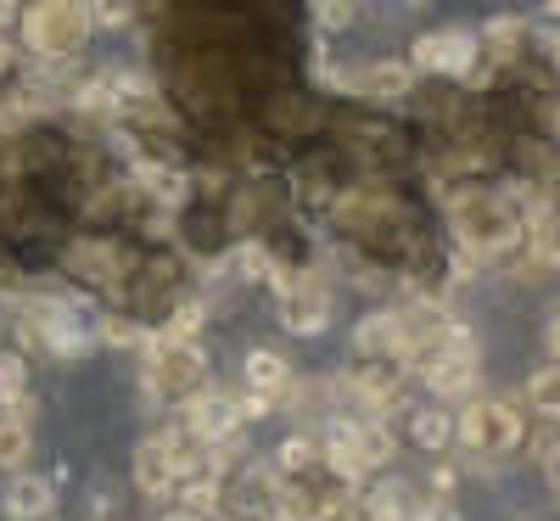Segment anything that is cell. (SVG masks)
Wrapping results in <instances>:
<instances>
[{
  "label": "cell",
  "instance_id": "1",
  "mask_svg": "<svg viewBox=\"0 0 560 521\" xmlns=\"http://www.w3.org/2000/svg\"><path fill=\"white\" fill-rule=\"evenodd\" d=\"M454 235L471 258H504L522 242V213L493 192H459L454 197Z\"/></svg>",
  "mask_w": 560,
  "mask_h": 521
},
{
  "label": "cell",
  "instance_id": "2",
  "mask_svg": "<svg viewBox=\"0 0 560 521\" xmlns=\"http://www.w3.org/2000/svg\"><path fill=\"white\" fill-rule=\"evenodd\" d=\"M96 28V0H34L23 12V39L39 57H68Z\"/></svg>",
  "mask_w": 560,
  "mask_h": 521
},
{
  "label": "cell",
  "instance_id": "3",
  "mask_svg": "<svg viewBox=\"0 0 560 521\" xmlns=\"http://www.w3.org/2000/svg\"><path fill=\"white\" fill-rule=\"evenodd\" d=\"M197 387H208V354L197 343L152 337L147 343V398L179 404V398H191Z\"/></svg>",
  "mask_w": 560,
  "mask_h": 521
},
{
  "label": "cell",
  "instance_id": "4",
  "mask_svg": "<svg viewBox=\"0 0 560 521\" xmlns=\"http://www.w3.org/2000/svg\"><path fill=\"white\" fill-rule=\"evenodd\" d=\"M23 343L57 354V359H79V354H90L96 331H90V320H84L79 309H68V303H28V314H23Z\"/></svg>",
  "mask_w": 560,
  "mask_h": 521
},
{
  "label": "cell",
  "instance_id": "5",
  "mask_svg": "<svg viewBox=\"0 0 560 521\" xmlns=\"http://www.w3.org/2000/svg\"><path fill=\"white\" fill-rule=\"evenodd\" d=\"M454 432H459L465 449H477V454H510L522 443V409L504 404V398H471Z\"/></svg>",
  "mask_w": 560,
  "mask_h": 521
},
{
  "label": "cell",
  "instance_id": "6",
  "mask_svg": "<svg viewBox=\"0 0 560 521\" xmlns=\"http://www.w3.org/2000/svg\"><path fill=\"white\" fill-rule=\"evenodd\" d=\"M404 382H409V364L404 359H370V354H353L348 375H342V393L359 398L370 415H387L398 398H404Z\"/></svg>",
  "mask_w": 560,
  "mask_h": 521
},
{
  "label": "cell",
  "instance_id": "7",
  "mask_svg": "<svg viewBox=\"0 0 560 521\" xmlns=\"http://www.w3.org/2000/svg\"><path fill=\"white\" fill-rule=\"evenodd\" d=\"M280 325H287L292 337H314V331L331 325V298H325V287H314V275L280 287Z\"/></svg>",
  "mask_w": 560,
  "mask_h": 521
},
{
  "label": "cell",
  "instance_id": "8",
  "mask_svg": "<svg viewBox=\"0 0 560 521\" xmlns=\"http://www.w3.org/2000/svg\"><path fill=\"white\" fill-rule=\"evenodd\" d=\"M236 426H242L236 398L208 393V387H197L191 398H185V432H191L197 443H224V438H236Z\"/></svg>",
  "mask_w": 560,
  "mask_h": 521
},
{
  "label": "cell",
  "instance_id": "9",
  "mask_svg": "<svg viewBox=\"0 0 560 521\" xmlns=\"http://www.w3.org/2000/svg\"><path fill=\"white\" fill-rule=\"evenodd\" d=\"M415 62L420 68H432V73H471L477 62V34H465V28H438L415 45Z\"/></svg>",
  "mask_w": 560,
  "mask_h": 521
},
{
  "label": "cell",
  "instance_id": "10",
  "mask_svg": "<svg viewBox=\"0 0 560 521\" xmlns=\"http://www.w3.org/2000/svg\"><path fill=\"white\" fill-rule=\"evenodd\" d=\"M353 354H370V359H404V364H409V331H404L398 309L364 314V320L353 325Z\"/></svg>",
  "mask_w": 560,
  "mask_h": 521
},
{
  "label": "cell",
  "instance_id": "11",
  "mask_svg": "<svg viewBox=\"0 0 560 521\" xmlns=\"http://www.w3.org/2000/svg\"><path fill=\"white\" fill-rule=\"evenodd\" d=\"M174 483H179L174 443L168 438H147V443L135 449V488L147 494V499H163V494H174Z\"/></svg>",
  "mask_w": 560,
  "mask_h": 521
},
{
  "label": "cell",
  "instance_id": "12",
  "mask_svg": "<svg viewBox=\"0 0 560 521\" xmlns=\"http://www.w3.org/2000/svg\"><path fill=\"white\" fill-rule=\"evenodd\" d=\"M319 460L337 471L342 483H364L370 471L359 465V449H353V420H331L325 426V443H319Z\"/></svg>",
  "mask_w": 560,
  "mask_h": 521
},
{
  "label": "cell",
  "instance_id": "13",
  "mask_svg": "<svg viewBox=\"0 0 560 521\" xmlns=\"http://www.w3.org/2000/svg\"><path fill=\"white\" fill-rule=\"evenodd\" d=\"M51 510H57V488L45 483V477H18L7 488V516L12 521H45Z\"/></svg>",
  "mask_w": 560,
  "mask_h": 521
},
{
  "label": "cell",
  "instance_id": "14",
  "mask_svg": "<svg viewBox=\"0 0 560 521\" xmlns=\"http://www.w3.org/2000/svg\"><path fill=\"white\" fill-rule=\"evenodd\" d=\"M292 387V364L269 354V348H253L247 354V393H264V398H280Z\"/></svg>",
  "mask_w": 560,
  "mask_h": 521
},
{
  "label": "cell",
  "instance_id": "15",
  "mask_svg": "<svg viewBox=\"0 0 560 521\" xmlns=\"http://www.w3.org/2000/svg\"><path fill=\"white\" fill-rule=\"evenodd\" d=\"M353 449H359V465L364 471H376V465H387L393 460V426L382 420V415H370V420H353Z\"/></svg>",
  "mask_w": 560,
  "mask_h": 521
},
{
  "label": "cell",
  "instance_id": "16",
  "mask_svg": "<svg viewBox=\"0 0 560 521\" xmlns=\"http://www.w3.org/2000/svg\"><path fill=\"white\" fill-rule=\"evenodd\" d=\"M522 39H527V23H522V18H493L488 34H482L477 45H488L493 62H504V57H516V51H522Z\"/></svg>",
  "mask_w": 560,
  "mask_h": 521
},
{
  "label": "cell",
  "instance_id": "17",
  "mask_svg": "<svg viewBox=\"0 0 560 521\" xmlns=\"http://www.w3.org/2000/svg\"><path fill=\"white\" fill-rule=\"evenodd\" d=\"M409 84H415V73L404 62H382V68H370L353 90H364V96H404Z\"/></svg>",
  "mask_w": 560,
  "mask_h": 521
},
{
  "label": "cell",
  "instance_id": "18",
  "mask_svg": "<svg viewBox=\"0 0 560 521\" xmlns=\"http://www.w3.org/2000/svg\"><path fill=\"white\" fill-rule=\"evenodd\" d=\"M314 465H319V443L308 432H292L280 443V477H308Z\"/></svg>",
  "mask_w": 560,
  "mask_h": 521
},
{
  "label": "cell",
  "instance_id": "19",
  "mask_svg": "<svg viewBox=\"0 0 560 521\" xmlns=\"http://www.w3.org/2000/svg\"><path fill=\"white\" fill-rule=\"evenodd\" d=\"M174 488H179V505H185V510H197V516H213V510L224 505L219 477H185V483H174Z\"/></svg>",
  "mask_w": 560,
  "mask_h": 521
},
{
  "label": "cell",
  "instance_id": "20",
  "mask_svg": "<svg viewBox=\"0 0 560 521\" xmlns=\"http://www.w3.org/2000/svg\"><path fill=\"white\" fill-rule=\"evenodd\" d=\"M28 449H34V432H28V426L12 420V415H0V465L18 471V465L28 460Z\"/></svg>",
  "mask_w": 560,
  "mask_h": 521
},
{
  "label": "cell",
  "instance_id": "21",
  "mask_svg": "<svg viewBox=\"0 0 560 521\" xmlns=\"http://www.w3.org/2000/svg\"><path fill=\"white\" fill-rule=\"evenodd\" d=\"M448 432H454V426H448L443 409H420V415L409 420V438H415L420 449H448Z\"/></svg>",
  "mask_w": 560,
  "mask_h": 521
},
{
  "label": "cell",
  "instance_id": "22",
  "mask_svg": "<svg viewBox=\"0 0 560 521\" xmlns=\"http://www.w3.org/2000/svg\"><path fill=\"white\" fill-rule=\"evenodd\" d=\"M197 325H202V303H174L168 320H163V337H168V343H191Z\"/></svg>",
  "mask_w": 560,
  "mask_h": 521
},
{
  "label": "cell",
  "instance_id": "23",
  "mask_svg": "<svg viewBox=\"0 0 560 521\" xmlns=\"http://www.w3.org/2000/svg\"><path fill=\"white\" fill-rule=\"evenodd\" d=\"M555 393H560V375H555V364L533 370V382H527V398H533V404H538L544 415H555V404H560Z\"/></svg>",
  "mask_w": 560,
  "mask_h": 521
},
{
  "label": "cell",
  "instance_id": "24",
  "mask_svg": "<svg viewBox=\"0 0 560 521\" xmlns=\"http://www.w3.org/2000/svg\"><path fill=\"white\" fill-rule=\"evenodd\" d=\"M102 337H107L113 348H147V343H152L147 331H140V325H129V320H107V325H102Z\"/></svg>",
  "mask_w": 560,
  "mask_h": 521
},
{
  "label": "cell",
  "instance_id": "25",
  "mask_svg": "<svg viewBox=\"0 0 560 521\" xmlns=\"http://www.w3.org/2000/svg\"><path fill=\"white\" fill-rule=\"evenodd\" d=\"M12 393H23V359L18 354H0V404Z\"/></svg>",
  "mask_w": 560,
  "mask_h": 521
},
{
  "label": "cell",
  "instance_id": "26",
  "mask_svg": "<svg viewBox=\"0 0 560 521\" xmlns=\"http://www.w3.org/2000/svg\"><path fill=\"white\" fill-rule=\"evenodd\" d=\"M314 12L325 28H348L353 23V0H314Z\"/></svg>",
  "mask_w": 560,
  "mask_h": 521
},
{
  "label": "cell",
  "instance_id": "27",
  "mask_svg": "<svg viewBox=\"0 0 560 521\" xmlns=\"http://www.w3.org/2000/svg\"><path fill=\"white\" fill-rule=\"evenodd\" d=\"M163 521H208V516H197V510H185V505H179V510H168Z\"/></svg>",
  "mask_w": 560,
  "mask_h": 521
},
{
  "label": "cell",
  "instance_id": "28",
  "mask_svg": "<svg viewBox=\"0 0 560 521\" xmlns=\"http://www.w3.org/2000/svg\"><path fill=\"white\" fill-rule=\"evenodd\" d=\"M7 68H12V45H7V39H0V73H7Z\"/></svg>",
  "mask_w": 560,
  "mask_h": 521
},
{
  "label": "cell",
  "instance_id": "29",
  "mask_svg": "<svg viewBox=\"0 0 560 521\" xmlns=\"http://www.w3.org/2000/svg\"><path fill=\"white\" fill-rule=\"evenodd\" d=\"M236 521H258V516H236Z\"/></svg>",
  "mask_w": 560,
  "mask_h": 521
},
{
  "label": "cell",
  "instance_id": "30",
  "mask_svg": "<svg viewBox=\"0 0 560 521\" xmlns=\"http://www.w3.org/2000/svg\"><path fill=\"white\" fill-rule=\"evenodd\" d=\"M409 7H427V0H409Z\"/></svg>",
  "mask_w": 560,
  "mask_h": 521
},
{
  "label": "cell",
  "instance_id": "31",
  "mask_svg": "<svg viewBox=\"0 0 560 521\" xmlns=\"http://www.w3.org/2000/svg\"><path fill=\"white\" fill-rule=\"evenodd\" d=\"M544 7H555V0H544Z\"/></svg>",
  "mask_w": 560,
  "mask_h": 521
}]
</instances>
